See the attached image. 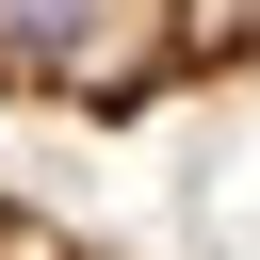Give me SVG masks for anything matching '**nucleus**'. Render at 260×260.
Returning a JSON list of instances; mask_svg holds the SVG:
<instances>
[{"label":"nucleus","instance_id":"f257e3e1","mask_svg":"<svg viewBox=\"0 0 260 260\" xmlns=\"http://www.w3.org/2000/svg\"><path fill=\"white\" fill-rule=\"evenodd\" d=\"M260 65V0H0V114L130 130Z\"/></svg>","mask_w":260,"mask_h":260},{"label":"nucleus","instance_id":"f03ea898","mask_svg":"<svg viewBox=\"0 0 260 260\" xmlns=\"http://www.w3.org/2000/svg\"><path fill=\"white\" fill-rule=\"evenodd\" d=\"M0 260H114L98 228H65V211H32L16 179H0Z\"/></svg>","mask_w":260,"mask_h":260}]
</instances>
